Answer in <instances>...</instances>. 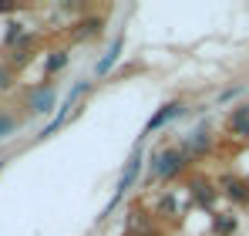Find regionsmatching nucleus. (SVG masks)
<instances>
[{
	"label": "nucleus",
	"mask_w": 249,
	"mask_h": 236,
	"mask_svg": "<svg viewBox=\"0 0 249 236\" xmlns=\"http://www.w3.org/2000/svg\"><path fill=\"white\" fill-rule=\"evenodd\" d=\"M212 226H215V233H219V236L236 233V219H232V216H215V223H212Z\"/></svg>",
	"instance_id": "6e6552de"
},
{
	"label": "nucleus",
	"mask_w": 249,
	"mask_h": 236,
	"mask_svg": "<svg viewBox=\"0 0 249 236\" xmlns=\"http://www.w3.org/2000/svg\"><path fill=\"white\" fill-rule=\"evenodd\" d=\"M206 145H209V132H206V128H199V132L189 138V149H192V152H199V149H206Z\"/></svg>",
	"instance_id": "9d476101"
},
{
	"label": "nucleus",
	"mask_w": 249,
	"mask_h": 236,
	"mask_svg": "<svg viewBox=\"0 0 249 236\" xmlns=\"http://www.w3.org/2000/svg\"><path fill=\"white\" fill-rule=\"evenodd\" d=\"M229 132L249 138V105H236V108H232V115H229Z\"/></svg>",
	"instance_id": "39448f33"
},
{
	"label": "nucleus",
	"mask_w": 249,
	"mask_h": 236,
	"mask_svg": "<svg viewBox=\"0 0 249 236\" xmlns=\"http://www.w3.org/2000/svg\"><path fill=\"white\" fill-rule=\"evenodd\" d=\"M212 199H215V189H212L209 182H196V202H199V206H209Z\"/></svg>",
	"instance_id": "0eeeda50"
},
{
	"label": "nucleus",
	"mask_w": 249,
	"mask_h": 236,
	"mask_svg": "<svg viewBox=\"0 0 249 236\" xmlns=\"http://www.w3.org/2000/svg\"><path fill=\"white\" fill-rule=\"evenodd\" d=\"M94 34H101V20H98V17H94V20H88V24H81L78 38H94Z\"/></svg>",
	"instance_id": "9b49d317"
},
{
	"label": "nucleus",
	"mask_w": 249,
	"mask_h": 236,
	"mask_svg": "<svg viewBox=\"0 0 249 236\" xmlns=\"http://www.w3.org/2000/svg\"><path fill=\"white\" fill-rule=\"evenodd\" d=\"M185 162H189V152L185 149H175V145L159 149L155 158H152V176L155 179H172V176H178L185 169Z\"/></svg>",
	"instance_id": "f257e3e1"
},
{
	"label": "nucleus",
	"mask_w": 249,
	"mask_h": 236,
	"mask_svg": "<svg viewBox=\"0 0 249 236\" xmlns=\"http://www.w3.org/2000/svg\"><path fill=\"white\" fill-rule=\"evenodd\" d=\"M10 78H14V75H10V68H3V64H0V91H3V88H10Z\"/></svg>",
	"instance_id": "ddd939ff"
},
{
	"label": "nucleus",
	"mask_w": 249,
	"mask_h": 236,
	"mask_svg": "<svg viewBox=\"0 0 249 236\" xmlns=\"http://www.w3.org/2000/svg\"><path fill=\"white\" fill-rule=\"evenodd\" d=\"M27 105H31V112H34V115H47V112L57 105V91H54L51 84H44V88H34V91L27 95Z\"/></svg>",
	"instance_id": "f03ea898"
},
{
	"label": "nucleus",
	"mask_w": 249,
	"mask_h": 236,
	"mask_svg": "<svg viewBox=\"0 0 249 236\" xmlns=\"http://www.w3.org/2000/svg\"><path fill=\"white\" fill-rule=\"evenodd\" d=\"M118 51H122V38L115 40V44H111V51H108V54H105V58L98 61V75H108V68H111V64L118 61Z\"/></svg>",
	"instance_id": "423d86ee"
},
{
	"label": "nucleus",
	"mask_w": 249,
	"mask_h": 236,
	"mask_svg": "<svg viewBox=\"0 0 249 236\" xmlns=\"http://www.w3.org/2000/svg\"><path fill=\"white\" fill-rule=\"evenodd\" d=\"M182 115V101H168V105H162L159 112H155V118L145 125V132H155V128H162L165 121H172V118Z\"/></svg>",
	"instance_id": "20e7f679"
},
{
	"label": "nucleus",
	"mask_w": 249,
	"mask_h": 236,
	"mask_svg": "<svg viewBox=\"0 0 249 236\" xmlns=\"http://www.w3.org/2000/svg\"><path fill=\"white\" fill-rule=\"evenodd\" d=\"M142 176V152H135V156L128 158V165H124V172H122V182H118V193H115V199H111V206L118 202V199L135 186V179Z\"/></svg>",
	"instance_id": "7ed1b4c3"
},
{
	"label": "nucleus",
	"mask_w": 249,
	"mask_h": 236,
	"mask_svg": "<svg viewBox=\"0 0 249 236\" xmlns=\"http://www.w3.org/2000/svg\"><path fill=\"white\" fill-rule=\"evenodd\" d=\"M64 64H68V54H64V51H57V54H51V58H47V68H44V71H47V75H54V71H61Z\"/></svg>",
	"instance_id": "1a4fd4ad"
},
{
	"label": "nucleus",
	"mask_w": 249,
	"mask_h": 236,
	"mask_svg": "<svg viewBox=\"0 0 249 236\" xmlns=\"http://www.w3.org/2000/svg\"><path fill=\"white\" fill-rule=\"evenodd\" d=\"M14 125H17V121H14L10 115H0V138H3V135H10V132H14Z\"/></svg>",
	"instance_id": "f8f14e48"
}]
</instances>
